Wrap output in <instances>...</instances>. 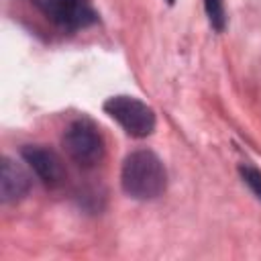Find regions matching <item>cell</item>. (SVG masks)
Segmentation results:
<instances>
[{
    "mask_svg": "<svg viewBox=\"0 0 261 261\" xmlns=\"http://www.w3.org/2000/svg\"><path fill=\"white\" fill-rule=\"evenodd\" d=\"M120 186L133 200H155L167 188V169L153 151H133L122 161Z\"/></svg>",
    "mask_w": 261,
    "mask_h": 261,
    "instance_id": "obj_1",
    "label": "cell"
},
{
    "mask_svg": "<svg viewBox=\"0 0 261 261\" xmlns=\"http://www.w3.org/2000/svg\"><path fill=\"white\" fill-rule=\"evenodd\" d=\"M102 108L133 139H145L155 130L157 120L153 108L135 96H126V94L110 96Z\"/></svg>",
    "mask_w": 261,
    "mask_h": 261,
    "instance_id": "obj_2",
    "label": "cell"
},
{
    "mask_svg": "<svg viewBox=\"0 0 261 261\" xmlns=\"http://www.w3.org/2000/svg\"><path fill=\"white\" fill-rule=\"evenodd\" d=\"M65 153L84 169L96 167L104 157V139L98 126L88 118H77L67 124L63 133Z\"/></svg>",
    "mask_w": 261,
    "mask_h": 261,
    "instance_id": "obj_3",
    "label": "cell"
},
{
    "mask_svg": "<svg viewBox=\"0 0 261 261\" xmlns=\"http://www.w3.org/2000/svg\"><path fill=\"white\" fill-rule=\"evenodd\" d=\"M31 4L65 31H80L98 22V12L90 0H31Z\"/></svg>",
    "mask_w": 261,
    "mask_h": 261,
    "instance_id": "obj_4",
    "label": "cell"
},
{
    "mask_svg": "<svg viewBox=\"0 0 261 261\" xmlns=\"http://www.w3.org/2000/svg\"><path fill=\"white\" fill-rule=\"evenodd\" d=\"M20 157L47 188H59L63 184L65 167L53 149L45 145H24L20 149Z\"/></svg>",
    "mask_w": 261,
    "mask_h": 261,
    "instance_id": "obj_5",
    "label": "cell"
},
{
    "mask_svg": "<svg viewBox=\"0 0 261 261\" xmlns=\"http://www.w3.org/2000/svg\"><path fill=\"white\" fill-rule=\"evenodd\" d=\"M31 190V175L24 171L20 163L10 157H2L0 165V200L4 204H12L22 200Z\"/></svg>",
    "mask_w": 261,
    "mask_h": 261,
    "instance_id": "obj_6",
    "label": "cell"
},
{
    "mask_svg": "<svg viewBox=\"0 0 261 261\" xmlns=\"http://www.w3.org/2000/svg\"><path fill=\"white\" fill-rule=\"evenodd\" d=\"M204 10L208 16V22L214 31L222 33L226 27V12H224V2L222 0H204Z\"/></svg>",
    "mask_w": 261,
    "mask_h": 261,
    "instance_id": "obj_7",
    "label": "cell"
},
{
    "mask_svg": "<svg viewBox=\"0 0 261 261\" xmlns=\"http://www.w3.org/2000/svg\"><path fill=\"white\" fill-rule=\"evenodd\" d=\"M239 173H241V177H243V181L249 186V190L261 200V171L257 169V167H253V165H241L239 167Z\"/></svg>",
    "mask_w": 261,
    "mask_h": 261,
    "instance_id": "obj_8",
    "label": "cell"
},
{
    "mask_svg": "<svg viewBox=\"0 0 261 261\" xmlns=\"http://www.w3.org/2000/svg\"><path fill=\"white\" fill-rule=\"evenodd\" d=\"M165 2H167V4H173V2H175V0H165Z\"/></svg>",
    "mask_w": 261,
    "mask_h": 261,
    "instance_id": "obj_9",
    "label": "cell"
}]
</instances>
